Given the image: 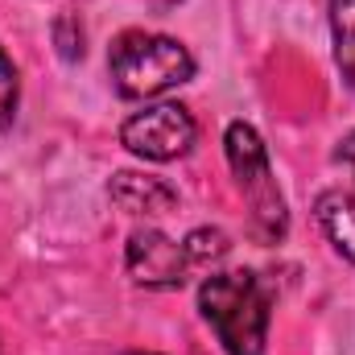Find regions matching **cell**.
<instances>
[{
	"mask_svg": "<svg viewBox=\"0 0 355 355\" xmlns=\"http://www.w3.org/2000/svg\"><path fill=\"white\" fill-rule=\"evenodd\" d=\"M314 215H318V227L327 232L331 248L347 265H355V190H327V194H318Z\"/></svg>",
	"mask_w": 355,
	"mask_h": 355,
	"instance_id": "obj_7",
	"label": "cell"
},
{
	"mask_svg": "<svg viewBox=\"0 0 355 355\" xmlns=\"http://www.w3.org/2000/svg\"><path fill=\"white\" fill-rule=\"evenodd\" d=\"M198 310L211 322V331L219 335L227 355H265L272 297L257 272L248 268L211 272L198 285Z\"/></svg>",
	"mask_w": 355,
	"mask_h": 355,
	"instance_id": "obj_1",
	"label": "cell"
},
{
	"mask_svg": "<svg viewBox=\"0 0 355 355\" xmlns=\"http://www.w3.org/2000/svg\"><path fill=\"white\" fill-rule=\"evenodd\" d=\"M223 149H227V166L240 182V190L248 194L252 202V232L265 240V244H277L289 227V211H285V198L272 182V170H268V149L261 141V132L244 120H232L227 132H223Z\"/></svg>",
	"mask_w": 355,
	"mask_h": 355,
	"instance_id": "obj_3",
	"label": "cell"
},
{
	"mask_svg": "<svg viewBox=\"0 0 355 355\" xmlns=\"http://www.w3.org/2000/svg\"><path fill=\"white\" fill-rule=\"evenodd\" d=\"M335 157H339V162H343V166H347V170L355 174V128L347 132V137H343V141H339V149H335Z\"/></svg>",
	"mask_w": 355,
	"mask_h": 355,
	"instance_id": "obj_11",
	"label": "cell"
},
{
	"mask_svg": "<svg viewBox=\"0 0 355 355\" xmlns=\"http://www.w3.org/2000/svg\"><path fill=\"white\" fill-rule=\"evenodd\" d=\"M107 75L124 99H153L194 79V54L178 37L124 29L107 50Z\"/></svg>",
	"mask_w": 355,
	"mask_h": 355,
	"instance_id": "obj_2",
	"label": "cell"
},
{
	"mask_svg": "<svg viewBox=\"0 0 355 355\" xmlns=\"http://www.w3.org/2000/svg\"><path fill=\"white\" fill-rule=\"evenodd\" d=\"M107 194H112V202L120 207V211H128V215H145V219H153V215H170L178 207V190L170 182H162V178H149V174H116L107 182Z\"/></svg>",
	"mask_w": 355,
	"mask_h": 355,
	"instance_id": "obj_6",
	"label": "cell"
},
{
	"mask_svg": "<svg viewBox=\"0 0 355 355\" xmlns=\"http://www.w3.org/2000/svg\"><path fill=\"white\" fill-rule=\"evenodd\" d=\"M182 248H186L190 268L194 265H215V261H223V257L232 252V236L219 232V227H194V232L182 240Z\"/></svg>",
	"mask_w": 355,
	"mask_h": 355,
	"instance_id": "obj_9",
	"label": "cell"
},
{
	"mask_svg": "<svg viewBox=\"0 0 355 355\" xmlns=\"http://www.w3.org/2000/svg\"><path fill=\"white\" fill-rule=\"evenodd\" d=\"M124 265H128V277L145 289H178L190 272L186 248L157 227H141V232L128 236Z\"/></svg>",
	"mask_w": 355,
	"mask_h": 355,
	"instance_id": "obj_5",
	"label": "cell"
},
{
	"mask_svg": "<svg viewBox=\"0 0 355 355\" xmlns=\"http://www.w3.org/2000/svg\"><path fill=\"white\" fill-rule=\"evenodd\" d=\"M331 37H335V62L355 91V0H331Z\"/></svg>",
	"mask_w": 355,
	"mask_h": 355,
	"instance_id": "obj_8",
	"label": "cell"
},
{
	"mask_svg": "<svg viewBox=\"0 0 355 355\" xmlns=\"http://www.w3.org/2000/svg\"><path fill=\"white\" fill-rule=\"evenodd\" d=\"M198 124L182 103H149L120 124V145L145 162H178L194 149Z\"/></svg>",
	"mask_w": 355,
	"mask_h": 355,
	"instance_id": "obj_4",
	"label": "cell"
},
{
	"mask_svg": "<svg viewBox=\"0 0 355 355\" xmlns=\"http://www.w3.org/2000/svg\"><path fill=\"white\" fill-rule=\"evenodd\" d=\"M17 99H21V79H17L12 58H8L4 46H0V132L12 124V116H17Z\"/></svg>",
	"mask_w": 355,
	"mask_h": 355,
	"instance_id": "obj_10",
	"label": "cell"
}]
</instances>
